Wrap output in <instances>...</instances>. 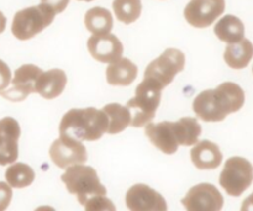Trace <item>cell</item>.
Here are the masks:
<instances>
[{"label":"cell","instance_id":"obj_1","mask_svg":"<svg viewBox=\"0 0 253 211\" xmlns=\"http://www.w3.org/2000/svg\"><path fill=\"white\" fill-rule=\"evenodd\" d=\"M244 104L245 93L241 86L225 82L216 89L202 91L193 101V110L205 123H220L229 114L239 111Z\"/></svg>","mask_w":253,"mask_h":211},{"label":"cell","instance_id":"obj_2","mask_svg":"<svg viewBox=\"0 0 253 211\" xmlns=\"http://www.w3.org/2000/svg\"><path fill=\"white\" fill-rule=\"evenodd\" d=\"M108 116L103 109H71L62 118L59 135L71 136L79 141H96L108 132Z\"/></svg>","mask_w":253,"mask_h":211},{"label":"cell","instance_id":"obj_3","mask_svg":"<svg viewBox=\"0 0 253 211\" xmlns=\"http://www.w3.org/2000/svg\"><path fill=\"white\" fill-rule=\"evenodd\" d=\"M61 179L67 190L76 195L79 204L83 207L90 198L106 195V188L100 183L96 170L93 167L84 166V163L66 168Z\"/></svg>","mask_w":253,"mask_h":211},{"label":"cell","instance_id":"obj_4","mask_svg":"<svg viewBox=\"0 0 253 211\" xmlns=\"http://www.w3.org/2000/svg\"><path fill=\"white\" fill-rule=\"evenodd\" d=\"M163 89L150 79H145L137 85L135 96L127 103L131 114L130 125L133 127H143L153 120L161 103V93Z\"/></svg>","mask_w":253,"mask_h":211},{"label":"cell","instance_id":"obj_5","mask_svg":"<svg viewBox=\"0 0 253 211\" xmlns=\"http://www.w3.org/2000/svg\"><path fill=\"white\" fill-rule=\"evenodd\" d=\"M56 12L44 4L25 7L15 14L11 32L20 41L32 39L53 22Z\"/></svg>","mask_w":253,"mask_h":211},{"label":"cell","instance_id":"obj_6","mask_svg":"<svg viewBox=\"0 0 253 211\" xmlns=\"http://www.w3.org/2000/svg\"><path fill=\"white\" fill-rule=\"evenodd\" d=\"M185 56L180 49L167 48L147 66L143 78L150 79L160 88L169 85L178 73L184 69Z\"/></svg>","mask_w":253,"mask_h":211},{"label":"cell","instance_id":"obj_7","mask_svg":"<svg viewBox=\"0 0 253 211\" xmlns=\"http://www.w3.org/2000/svg\"><path fill=\"white\" fill-rule=\"evenodd\" d=\"M220 185L231 197H240L253 182V166L244 157H231L225 162Z\"/></svg>","mask_w":253,"mask_h":211},{"label":"cell","instance_id":"obj_8","mask_svg":"<svg viewBox=\"0 0 253 211\" xmlns=\"http://www.w3.org/2000/svg\"><path fill=\"white\" fill-rule=\"evenodd\" d=\"M49 157L58 168L66 169L74 165H83L88 160V152L83 143L77 138L59 135L49 148Z\"/></svg>","mask_w":253,"mask_h":211},{"label":"cell","instance_id":"obj_9","mask_svg":"<svg viewBox=\"0 0 253 211\" xmlns=\"http://www.w3.org/2000/svg\"><path fill=\"white\" fill-rule=\"evenodd\" d=\"M42 69L35 64H22L15 71L14 78L11 79V86H7L0 95L10 101H22L32 93H36V84Z\"/></svg>","mask_w":253,"mask_h":211},{"label":"cell","instance_id":"obj_10","mask_svg":"<svg viewBox=\"0 0 253 211\" xmlns=\"http://www.w3.org/2000/svg\"><path fill=\"white\" fill-rule=\"evenodd\" d=\"M225 7V0H190L184 9V17L193 27L204 29L224 14Z\"/></svg>","mask_w":253,"mask_h":211},{"label":"cell","instance_id":"obj_11","mask_svg":"<svg viewBox=\"0 0 253 211\" xmlns=\"http://www.w3.org/2000/svg\"><path fill=\"white\" fill-rule=\"evenodd\" d=\"M182 204L188 211H220L224 207V197L215 185L202 183L188 192Z\"/></svg>","mask_w":253,"mask_h":211},{"label":"cell","instance_id":"obj_12","mask_svg":"<svg viewBox=\"0 0 253 211\" xmlns=\"http://www.w3.org/2000/svg\"><path fill=\"white\" fill-rule=\"evenodd\" d=\"M127 209L131 211H166L165 198L146 184H135L127 190L125 197Z\"/></svg>","mask_w":253,"mask_h":211},{"label":"cell","instance_id":"obj_13","mask_svg":"<svg viewBox=\"0 0 253 211\" xmlns=\"http://www.w3.org/2000/svg\"><path fill=\"white\" fill-rule=\"evenodd\" d=\"M21 128L14 118L0 120V166L11 165L19 157V138Z\"/></svg>","mask_w":253,"mask_h":211},{"label":"cell","instance_id":"obj_14","mask_svg":"<svg viewBox=\"0 0 253 211\" xmlns=\"http://www.w3.org/2000/svg\"><path fill=\"white\" fill-rule=\"evenodd\" d=\"M88 51L94 59L101 63H113L123 57L124 46L113 34L93 35L88 40Z\"/></svg>","mask_w":253,"mask_h":211},{"label":"cell","instance_id":"obj_15","mask_svg":"<svg viewBox=\"0 0 253 211\" xmlns=\"http://www.w3.org/2000/svg\"><path fill=\"white\" fill-rule=\"evenodd\" d=\"M145 135L155 147L166 155H173L179 148L175 123L162 121V123H150L145 126Z\"/></svg>","mask_w":253,"mask_h":211},{"label":"cell","instance_id":"obj_16","mask_svg":"<svg viewBox=\"0 0 253 211\" xmlns=\"http://www.w3.org/2000/svg\"><path fill=\"white\" fill-rule=\"evenodd\" d=\"M192 162L198 169H216L222 162V153L216 143L209 140L198 141L190 151Z\"/></svg>","mask_w":253,"mask_h":211},{"label":"cell","instance_id":"obj_17","mask_svg":"<svg viewBox=\"0 0 253 211\" xmlns=\"http://www.w3.org/2000/svg\"><path fill=\"white\" fill-rule=\"evenodd\" d=\"M67 85V74L58 68L42 72L36 84V93L42 98L51 100L63 93Z\"/></svg>","mask_w":253,"mask_h":211},{"label":"cell","instance_id":"obj_18","mask_svg":"<svg viewBox=\"0 0 253 211\" xmlns=\"http://www.w3.org/2000/svg\"><path fill=\"white\" fill-rule=\"evenodd\" d=\"M137 66L132 61L121 57L106 68V81L110 85H130L137 77Z\"/></svg>","mask_w":253,"mask_h":211},{"label":"cell","instance_id":"obj_19","mask_svg":"<svg viewBox=\"0 0 253 211\" xmlns=\"http://www.w3.org/2000/svg\"><path fill=\"white\" fill-rule=\"evenodd\" d=\"M253 58V44L250 40L242 39L241 41L229 43L224 53V59L227 66L234 69H244L249 66Z\"/></svg>","mask_w":253,"mask_h":211},{"label":"cell","instance_id":"obj_20","mask_svg":"<svg viewBox=\"0 0 253 211\" xmlns=\"http://www.w3.org/2000/svg\"><path fill=\"white\" fill-rule=\"evenodd\" d=\"M214 32L220 41L226 43L239 42L245 37L244 22L234 15H225L215 24Z\"/></svg>","mask_w":253,"mask_h":211},{"label":"cell","instance_id":"obj_21","mask_svg":"<svg viewBox=\"0 0 253 211\" xmlns=\"http://www.w3.org/2000/svg\"><path fill=\"white\" fill-rule=\"evenodd\" d=\"M84 25L93 35L109 34L113 30V15L105 7H91L84 15Z\"/></svg>","mask_w":253,"mask_h":211},{"label":"cell","instance_id":"obj_22","mask_svg":"<svg viewBox=\"0 0 253 211\" xmlns=\"http://www.w3.org/2000/svg\"><path fill=\"white\" fill-rule=\"evenodd\" d=\"M103 110L108 116V133H110V135L123 132L127 126H130L131 114L127 106H124L118 103H111L104 106Z\"/></svg>","mask_w":253,"mask_h":211},{"label":"cell","instance_id":"obj_23","mask_svg":"<svg viewBox=\"0 0 253 211\" xmlns=\"http://www.w3.org/2000/svg\"><path fill=\"white\" fill-rule=\"evenodd\" d=\"M178 142L179 146H194L202 135V126L198 123L197 119L182 118L175 123Z\"/></svg>","mask_w":253,"mask_h":211},{"label":"cell","instance_id":"obj_24","mask_svg":"<svg viewBox=\"0 0 253 211\" xmlns=\"http://www.w3.org/2000/svg\"><path fill=\"white\" fill-rule=\"evenodd\" d=\"M5 179L11 188L22 189L32 184L35 180V172L25 163H14L5 172Z\"/></svg>","mask_w":253,"mask_h":211},{"label":"cell","instance_id":"obj_25","mask_svg":"<svg viewBox=\"0 0 253 211\" xmlns=\"http://www.w3.org/2000/svg\"><path fill=\"white\" fill-rule=\"evenodd\" d=\"M113 10L119 21L128 25L140 17L142 2L141 0H114Z\"/></svg>","mask_w":253,"mask_h":211},{"label":"cell","instance_id":"obj_26","mask_svg":"<svg viewBox=\"0 0 253 211\" xmlns=\"http://www.w3.org/2000/svg\"><path fill=\"white\" fill-rule=\"evenodd\" d=\"M84 208L85 210L91 211V210H115V207H114L113 202L110 199L105 197V195H96V197L90 198L88 202L84 204Z\"/></svg>","mask_w":253,"mask_h":211},{"label":"cell","instance_id":"obj_27","mask_svg":"<svg viewBox=\"0 0 253 211\" xmlns=\"http://www.w3.org/2000/svg\"><path fill=\"white\" fill-rule=\"evenodd\" d=\"M12 199V190L7 183L0 182V211L7 209Z\"/></svg>","mask_w":253,"mask_h":211},{"label":"cell","instance_id":"obj_28","mask_svg":"<svg viewBox=\"0 0 253 211\" xmlns=\"http://www.w3.org/2000/svg\"><path fill=\"white\" fill-rule=\"evenodd\" d=\"M11 83V71L4 61L0 59V93Z\"/></svg>","mask_w":253,"mask_h":211},{"label":"cell","instance_id":"obj_29","mask_svg":"<svg viewBox=\"0 0 253 211\" xmlns=\"http://www.w3.org/2000/svg\"><path fill=\"white\" fill-rule=\"evenodd\" d=\"M69 1H71V0H41L42 4L51 7L56 14H61V12H63L64 10H66V7L68 6Z\"/></svg>","mask_w":253,"mask_h":211},{"label":"cell","instance_id":"obj_30","mask_svg":"<svg viewBox=\"0 0 253 211\" xmlns=\"http://www.w3.org/2000/svg\"><path fill=\"white\" fill-rule=\"evenodd\" d=\"M242 211H249V210H253V193L250 197H247L246 199L244 200V204L241 207Z\"/></svg>","mask_w":253,"mask_h":211},{"label":"cell","instance_id":"obj_31","mask_svg":"<svg viewBox=\"0 0 253 211\" xmlns=\"http://www.w3.org/2000/svg\"><path fill=\"white\" fill-rule=\"evenodd\" d=\"M5 29H6V17L0 11V34H2L5 31Z\"/></svg>","mask_w":253,"mask_h":211},{"label":"cell","instance_id":"obj_32","mask_svg":"<svg viewBox=\"0 0 253 211\" xmlns=\"http://www.w3.org/2000/svg\"><path fill=\"white\" fill-rule=\"evenodd\" d=\"M78 1H94V0H78Z\"/></svg>","mask_w":253,"mask_h":211},{"label":"cell","instance_id":"obj_33","mask_svg":"<svg viewBox=\"0 0 253 211\" xmlns=\"http://www.w3.org/2000/svg\"><path fill=\"white\" fill-rule=\"evenodd\" d=\"M252 72H253V68H252Z\"/></svg>","mask_w":253,"mask_h":211}]
</instances>
